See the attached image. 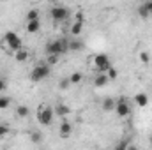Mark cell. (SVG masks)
<instances>
[{"mask_svg": "<svg viewBox=\"0 0 152 150\" xmlns=\"http://www.w3.org/2000/svg\"><path fill=\"white\" fill-rule=\"evenodd\" d=\"M81 30H83V16L78 14L76 20H75V23L71 25V36H73V37H78V36L81 34Z\"/></svg>", "mask_w": 152, "mask_h": 150, "instance_id": "ba28073f", "label": "cell"}, {"mask_svg": "<svg viewBox=\"0 0 152 150\" xmlns=\"http://www.w3.org/2000/svg\"><path fill=\"white\" fill-rule=\"evenodd\" d=\"M101 108H103V111H113V110H115V99H112V97H106V99L103 101Z\"/></svg>", "mask_w": 152, "mask_h": 150, "instance_id": "9a60e30c", "label": "cell"}, {"mask_svg": "<svg viewBox=\"0 0 152 150\" xmlns=\"http://www.w3.org/2000/svg\"><path fill=\"white\" fill-rule=\"evenodd\" d=\"M50 73H51V69H50L48 64H37V66L32 69V73H30V79L36 81V83H39V81L46 79V78L50 76Z\"/></svg>", "mask_w": 152, "mask_h": 150, "instance_id": "277c9868", "label": "cell"}, {"mask_svg": "<svg viewBox=\"0 0 152 150\" xmlns=\"http://www.w3.org/2000/svg\"><path fill=\"white\" fill-rule=\"evenodd\" d=\"M108 83H110V79H108L106 73H99V74L96 76V79H94V85H96L97 88H103V87H106Z\"/></svg>", "mask_w": 152, "mask_h": 150, "instance_id": "7c38bea8", "label": "cell"}, {"mask_svg": "<svg viewBox=\"0 0 152 150\" xmlns=\"http://www.w3.org/2000/svg\"><path fill=\"white\" fill-rule=\"evenodd\" d=\"M134 104H136L138 108H147V106H149V95L143 94V92H138V94L134 95Z\"/></svg>", "mask_w": 152, "mask_h": 150, "instance_id": "30bf717a", "label": "cell"}, {"mask_svg": "<svg viewBox=\"0 0 152 150\" xmlns=\"http://www.w3.org/2000/svg\"><path fill=\"white\" fill-rule=\"evenodd\" d=\"M32 141H36V143H37V141H41V134H39V133L32 134Z\"/></svg>", "mask_w": 152, "mask_h": 150, "instance_id": "f1b7e54d", "label": "cell"}, {"mask_svg": "<svg viewBox=\"0 0 152 150\" xmlns=\"http://www.w3.org/2000/svg\"><path fill=\"white\" fill-rule=\"evenodd\" d=\"M69 85H71V81H69V78H66V79H62V81L58 83V87H60L62 90H66V88H67Z\"/></svg>", "mask_w": 152, "mask_h": 150, "instance_id": "484cf974", "label": "cell"}, {"mask_svg": "<svg viewBox=\"0 0 152 150\" xmlns=\"http://www.w3.org/2000/svg\"><path fill=\"white\" fill-rule=\"evenodd\" d=\"M81 79H83V74H81V73H78V71L69 76V81H71V85H78V83H81Z\"/></svg>", "mask_w": 152, "mask_h": 150, "instance_id": "ffe728a7", "label": "cell"}, {"mask_svg": "<svg viewBox=\"0 0 152 150\" xmlns=\"http://www.w3.org/2000/svg\"><path fill=\"white\" fill-rule=\"evenodd\" d=\"M55 118V110L50 104H41L37 110V120L41 125H51Z\"/></svg>", "mask_w": 152, "mask_h": 150, "instance_id": "7a4b0ae2", "label": "cell"}, {"mask_svg": "<svg viewBox=\"0 0 152 150\" xmlns=\"http://www.w3.org/2000/svg\"><path fill=\"white\" fill-rule=\"evenodd\" d=\"M46 57H48V62H46L48 66H55L60 58V55H46Z\"/></svg>", "mask_w": 152, "mask_h": 150, "instance_id": "cb8c5ba5", "label": "cell"}, {"mask_svg": "<svg viewBox=\"0 0 152 150\" xmlns=\"http://www.w3.org/2000/svg\"><path fill=\"white\" fill-rule=\"evenodd\" d=\"M120 118H127L129 115H131V106H129V103L124 99V97H120L118 101H115V110H113Z\"/></svg>", "mask_w": 152, "mask_h": 150, "instance_id": "52a82bcc", "label": "cell"}, {"mask_svg": "<svg viewBox=\"0 0 152 150\" xmlns=\"http://www.w3.org/2000/svg\"><path fill=\"white\" fill-rule=\"evenodd\" d=\"M94 66H96V69H97L99 73H106V71L112 67V60H110L108 55L99 53V55L94 57Z\"/></svg>", "mask_w": 152, "mask_h": 150, "instance_id": "8992f818", "label": "cell"}, {"mask_svg": "<svg viewBox=\"0 0 152 150\" xmlns=\"http://www.w3.org/2000/svg\"><path fill=\"white\" fill-rule=\"evenodd\" d=\"M2 46L7 48V50H11V51H18V50L21 48V37H20L16 32L7 30V32L4 34V39H2Z\"/></svg>", "mask_w": 152, "mask_h": 150, "instance_id": "3957f363", "label": "cell"}, {"mask_svg": "<svg viewBox=\"0 0 152 150\" xmlns=\"http://www.w3.org/2000/svg\"><path fill=\"white\" fill-rule=\"evenodd\" d=\"M30 20H39V11L37 9H30V11L27 12V21H30Z\"/></svg>", "mask_w": 152, "mask_h": 150, "instance_id": "44dd1931", "label": "cell"}, {"mask_svg": "<svg viewBox=\"0 0 152 150\" xmlns=\"http://www.w3.org/2000/svg\"><path fill=\"white\" fill-rule=\"evenodd\" d=\"M5 88H7V83H5V79H2V78H0V94H2Z\"/></svg>", "mask_w": 152, "mask_h": 150, "instance_id": "4316f807", "label": "cell"}, {"mask_svg": "<svg viewBox=\"0 0 152 150\" xmlns=\"http://www.w3.org/2000/svg\"><path fill=\"white\" fill-rule=\"evenodd\" d=\"M53 110H55V115H57V117H60V118H66V117L71 113L69 106H66V104H62V103H60V104H57Z\"/></svg>", "mask_w": 152, "mask_h": 150, "instance_id": "4fadbf2b", "label": "cell"}, {"mask_svg": "<svg viewBox=\"0 0 152 150\" xmlns=\"http://www.w3.org/2000/svg\"><path fill=\"white\" fill-rule=\"evenodd\" d=\"M106 76H108V79H110V81H113V79H117L118 73H117V69H115L113 66H112V67H110V69L106 71Z\"/></svg>", "mask_w": 152, "mask_h": 150, "instance_id": "603a6c76", "label": "cell"}, {"mask_svg": "<svg viewBox=\"0 0 152 150\" xmlns=\"http://www.w3.org/2000/svg\"><path fill=\"white\" fill-rule=\"evenodd\" d=\"M44 51L46 55H64L69 51V41L66 39H55V41H50L46 46H44Z\"/></svg>", "mask_w": 152, "mask_h": 150, "instance_id": "6da1fadb", "label": "cell"}, {"mask_svg": "<svg viewBox=\"0 0 152 150\" xmlns=\"http://www.w3.org/2000/svg\"><path fill=\"white\" fill-rule=\"evenodd\" d=\"M140 62L145 64V66H149V62H151V55H149L147 51H140Z\"/></svg>", "mask_w": 152, "mask_h": 150, "instance_id": "7402d4cb", "label": "cell"}, {"mask_svg": "<svg viewBox=\"0 0 152 150\" xmlns=\"http://www.w3.org/2000/svg\"><path fill=\"white\" fill-rule=\"evenodd\" d=\"M7 134H9V127H7V125H4V124H0V140H2V138H5Z\"/></svg>", "mask_w": 152, "mask_h": 150, "instance_id": "d4e9b609", "label": "cell"}, {"mask_svg": "<svg viewBox=\"0 0 152 150\" xmlns=\"http://www.w3.org/2000/svg\"><path fill=\"white\" fill-rule=\"evenodd\" d=\"M50 16H51V20H53V21L62 23V21H66V20H67L69 11H67V7H64V5H53V7L50 9Z\"/></svg>", "mask_w": 152, "mask_h": 150, "instance_id": "5b68a950", "label": "cell"}, {"mask_svg": "<svg viewBox=\"0 0 152 150\" xmlns=\"http://www.w3.org/2000/svg\"><path fill=\"white\" fill-rule=\"evenodd\" d=\"M28 113H30V110H28V106H25V104H21V106H18V108H16V115H18L20 118L28 117Z\"/></svg>", "mask_w": 152, "mask_h": 150, "instance_id": "e0dca14e", "label": "cell"}, {"mask_svg": "<svg viewBox=\"0 0 152 150\" xmlns=\"http://www.w3.org/2000/svg\"><path fill=\"white\" fill-rule=\"evenodd\" d=\"M145 4H147V7H149V14H151V18H152V0L145 2Z\"/></svg>", "mask_w": 152, "mask_h": 150, "instance_id": "f546056e", "label": "cell"}, {"mask_svg": "<svg viewBox=\"0 0 152 150\" xmlns=\"http://www.w3.org/2000/svg\"><path fill=\"white\" fill-rule=\"evenodd\" d=\"M14 58H16L18 62H27V60H28V51L23 50V48H20L18 51H14Z\"/></svg>", "mask_w": 152, "mask_h": 150, "instance_id": "5bb4252c", "label": "cell"}, {"mask_svg": "<svg viewBox=\"0 0 152 150\" xmlns=\"http://www.w3.org/2000/svg\"><path fill=\"white\" fill-rule=\"evenodd\" d=\"M58 133H60V136H62V138H69V136H71V133H73V125H71V122H67V120L64 118V120L60 122Z\"/></svg>", "mask_w": 152, "mask_h": 150, "instance_id": "9c48e42d", "label": "cell"}, {"mask_svg": "<svg viewBox=\"0 0 152 150\" xmlns=\"http://www.w3.org/2000/svg\"><path fill=\"white\" fill-rule=\"evenodd\" d=\"M11 106V99L4 94H0V110H7Z\"/></svg>", "mask_w": 152, "mask_h": 150, "instance_id": "d6986e66", "label": "cell"}, {"mask_svg": "<svg viewBox=\"0 0 152 150\" xmlns=\"http://www.w3.org/2000/svg\"><path fill=\"white\" fill-rule=\"evenodd\" d=\"M127 147H129V145H127L126 141H122V143H118V145H117V149H118V150H124V149H127Z\"/></svg>", "mask_w": 152, "mask_h": 150, "instance_id": "83f0119b", "label": "cell"}, {"mask_svg": "<svg viewBox=\"0 0 152 150\" xmlns=\"http://www.w3.org/2000/svg\"><path fill=\"white\" fill-rule=\"evenodd\" d=\"M80 50H83V42L75 37L71 42H69V51H80Z\"/></svg>", "mask_w": 152, "mask_h": 150, "instance_id": "2e32d148", "label": "cell"}, {"mask_svg": "<svg viewBox=\"0 0 152 150\" xmlns=\"http://www.w3.org/2000/svg\"><path fill=\"white\" fill-rule=\"evenodd\" d=\"M138 14H140V18H143V20H147V18H151V14H149V7H147V4H142V5L138 7Z\"/></svg>", "mask_w": 152, "mask_h": 150, "instance_id": "ac0fdd59", "label": "cell"}, {"mask_svg": "<svg viewBox=\"0 0 152 150\" xmlns=\"http://www.w3.org/2000/svg\"><path fill=\"white\" fill-rule=\"evenodd\" d=\"M25 30H27L28 34H37L39 30H41V21H39V20H30V21H27Z\"/></svg>", "mask_w": 152, "mask_h": 150, "instance_id": "8fae6325", "label": "cell"}, {"mask_svg": "<svg viewBox=\"0 0 152 150\" xmlns=\"http://www.w3.org/2000/svg\"><path fill=\"white\" fill-rule=\"evenodd\" d=\"M151 141H152V136H151Z\"/></svg>", "mask_w": 152, "mask_h": 150, "instance_id": "4dcf8cb0", "label": "cell"}]
</instances>
